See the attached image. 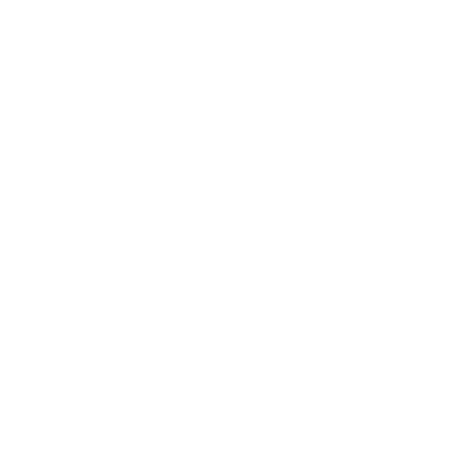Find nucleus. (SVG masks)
<instances>
[]
</instances>
